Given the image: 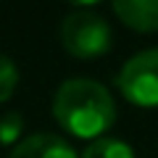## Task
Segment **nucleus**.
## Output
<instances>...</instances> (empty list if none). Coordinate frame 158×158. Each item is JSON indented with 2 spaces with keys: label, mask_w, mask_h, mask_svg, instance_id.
Instances as JSON below:
<instances>
[{
  "label": "nucleus",
  "mask_w": 158,
  "mask_h": 158,
  "mask_svg": "<svg viewBox=\"0 0 158 158\" xmlns=\"http://www.w3.org/2000/svg\"><path fill=\"white\" fill-rule=\"evenodd\" d=\"M21 127H24L21 113H16V111L6 113V116L0 118V142L3 145H13L21 137Z\"/></svg>",
  "instance_id": "6e6552de"
},
{
  "label": "nucleus",
  "mask_w": 158,
  "mask_h": 158,
  "mask_svg": "<svg viewBox=\"0 0 158 158\" xmlns=\"http://www.w3.org/2000/svg\"><path fill=\"white\" fill-rule=\"evenodd\" d=\"M53 116L79 140H98L116 121V103L98 79H66L53 98Z\"/></svg>",
  "instance_id": "f257e3e1"
},
{
  "label": "nucleus",
  "mask_w": 158,
  "mask_h": 158,
  "mask_svg": "<svg viewBox=\"0 0 158 158\" xmlns=\"http://www.w3.org/2000/svg\"><path fill=\"white\" fill-rule=\"evenodd\" d=\"M8 158H79V156L63 137L40 132V135H32L27 140L16 142Z\"/></svg>",
  "instance_id": "20e7f679"
},
{
  "label": "nucleus",
  "mask_w": 158,
  "mask_h": 158,
  "mask_svg": "<svg viewBox=\"0 0 158 158\" xmlns=\"http://www.w3.org/2000/svg\"><path fill=\"white\" fill-rule=\"evenodd\" d=\"M113 13L135 32H158V0H118Z\"/></svg>",
  "instance_id": "39448f33"
},
{
  "label": "nucleus",
  "mask_w": 158,
  "mask_h": 158,
  "mask_svg": "<svg viewBox=\"0 0 158 158\" xmlns=\"http://www.w3.org/2000/svg\"><path fill=\"white\" fill-rule=\"evenodd\" d=\"M79 158H135V150H132L124 140L100 137V140L90 142Z\"/></svg>",
  "instance_id": "423d86ee"
},
{
  "label": "nucleus",
  "mask_w": 158,
  "mask_h": 158,
  "mask_svg": "<svg viewBox=\"0 0 158 158\" xmlns=\"http://www.w3.org/2000/svg\"><path fill=\"white\" fill-rule=\"evenodd\" d=\"M63 50L74 58H100L111 50L113 32L95 11H74L61 24Z\"/></svg>",
  "instance_id": "f03ea898"
},
{
  "label": "nucleus",
  "mask_w": 158,
  "mask_h": 158,
  "mask_svg": "<svg viewBox=\"0 0 158 158\" xmlns=\"http://www.w3.org/2000/svg\"><path fill=\"white\" fill-rule=\"evenodd\" d=\"M16 85H19V71H16V66H13L11 58H6L3 53H0V103H6L8 98L13 95Z\"/></svg>",
  "instance_id": "0eeeda50"
},
{
  "label": "nucleus",
  "mask_w": 158,
  "mask_h": 158,
  "mask_svg": "<svg viewBox=\"0 0 158 158\" xmlns=\"http://www.w3.org/2000/svg\"><path fill=\"white\" fill-rule=\"evenodd\" d=\"M118 92L137 108H158V50L132 56L116 74Z\"/></svg>",
  "instance_id": "7ed1b4c3"
}]
</instances>
